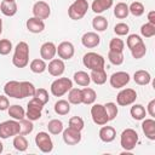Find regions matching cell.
<instances>
[{
  "instance_id": "obj_1",
  "label": "cell",
  "mask_w": 155,
  "mask_h": 155,
  "mask_svg": "<svg viewBox=\"0 0 155 155\" xmlns=\"http://www.w3.org/2000/svg\"><path fill=\"white\" fill-rule=\"evenodd\" d=\"M29 63V46L25 41H19L15 47L12 64L17 68H24Z\"/></svg>"
},
{
  "instance_id": "obj_2",
  "label": "cell",
  "mask_w": 155,
  "mask_h": 155,
  "mask_svg": "<svg viewBox=\"0 0 155 155\" xmlns=\"http://www.w3.org/2000/svg\"><path fill=\"white\" fill-rule=\"evenodd\" d=\"M138 143V133L133 128H126L121 132L120 136V145L122 147L124 150L131 151L136 148Z\"/></svg>"
},
{
  "instance_id": "obj_3",
  "label": "cell",
  "mask_w": 155,
  "mask_h": 155,
  "mask_svg": "<svg viewBox=\"0 0 155 155\" xmlns=\"http://www.w3.org/2000/svg\"><path fill=\"white\" fill-rule=\"evenodd\" d=\"M87 10H88L87 0H75L68 8V16L73 21H79L84 18V16L87 13Z\"/></svg>"
},
{
  "instance_id": "obj_4",
  "label": "cell",
  "mask_w": 155,
  "mask_h": 155,
  "mask_svg": "<svg viewBox=\"0 0 155 155\" xmlns=\"http://www.w3.org/2000/svg\"><path fill=\"white\" fill-rule=\"evenodd\" d=\"M82 63L87 69L96 70V69H103L104 68L105 59L103 56H101L96 52H87L82 57Z\"/></svg>"
},
{
  "instance_id": "obj_5",
  "label": "cell",
  "mask_w": 155,
  "mask_h": 155,
  "mask_svg": "<svg viewBox=\"0 0 155 155\" xmlns=\"http://www.w3.org/2000/svg\"><path fill=\"white\" fill-rule=\"evenodd\" d=\"M73 87V81L69 78H58L51 84V93L54 97H62Z\"/></svg>"
},
{
  "instance_id": "obj_6",
  "label": "cell",
  "mask_w": 155,
  "mask_h": 155,
  "mask_svg": "<svg viewBox=\"0 0 155 155\" xmlns=\"http://www.w3.org/2000/svg\"><path fill=\"white\" fill-rule=\"evenodd\" d=\"M19 121L17 120H7L0 124V138L7 139L10 137H15L19 134Z\"/></svg>"
},
{
  "instance_id": "obj_7",
  "label": "cell",
  "mask_w": 155,
  "mask_h": 155,
  "mask_svg": "<svg viewBox=\"0 0 155 155\" xmlns=\"http://www.w3.org/2000/svg\"><path fill=\"white\" fill-rule=\"evenodd\" d=\"M44 104L35 97H33L28 104H27V111H25V116L27 119L31 120V121H36L41 117V111H42Z\"/></svg>"
},
{
  "instance_id": "obj_8",
  "label": "cell",
  "mask_w": 155,
  "mask_h": 155,
  "mask_svg": "<svg viewBox=\"0 0 155 155\" xmlns=\"http://www.w3.org/2000/svg\"><path fill=\"white\" fill-rule=\"evenodd\" d=\"M136 99H137V92L133 88H124L116 96V103L117 105L121 107L131 105L136 102Z\"/></svg>"
},
{
  "instance_id": "obj_9",
  "label": "cell",
  "mask_w": 155,
  "mask_h": 155,
  "mask_svg": "<svg viewBox=\"0 0 155 155\" xmlns=\"http://www.w3.org/2000/svg\"><path fill=\"white\" fill-rule=\"evenodd\" d=\"M91 117H92L93 122L96 125H99V126L107 125L109 122L105 108L102 104H93L92 105V108H91Z\"/></svg>"
},
{
  "instance_id": "obj_10",
  "label": "cell",
  "mask_w": 155,
  "mask_h": 155,
  "mask_svg": "<svg viewBox=\"0 0 155 155\" xmlns=\"http://www.w3.org/2000/svg\"><path fill=\"white\" fill-rule=\"evenodd\" d=\"M35 144L42 153H51L53 150V142L47 132H39L35 136Z\"/></svg>"
},
{
  "instance_id": "obj_11",
  "label": "cell",
  "mask_w": 155,
  "mask_h": 155,
  "mask_svg": "<svg viewBox=\"0 0 155 155\" xmlns=\"http://www.w3.org/2000/svg\"><path fill=\"white\" fill-rule=\"evenodd\" d=\"M4 92L7 97H12V98H16V99H23L22 87H21L19 81H16V80L7 81L4 86Z\"/></svg>"
},
{
  "instance_id": "obj_12",
  "label": "cell",
  "mask_w": 155,
  "mask_h": 155,
  "mask_svg": "<svg viewBox=\"0 0 155 155\" xmlns=\"http://www.w3.org/2000/svg\"><path fill=\"white\" fill-rule=\"evenodd\" d=\"M110 86L114 88H122L130 82V74L126 71H116L109 78Z\"/></svg>"
},
{
  "instance_id": "obj_13",
  "label": "cell",
  "mask_w": 155,
  "mask_h": 155,
  "mask_svg": "<svg viewBox=\"0 0 155 155\" xmlns=\"http://www.w3.org/2000/svg\"><path fill=\"white\" fill-rule=\"evenodd\" d=\"M33 15L34 17H38L40 19H46L50 17L51 15V8H50V5L46 2V1H36L34 5H33Z\"/></svg>"
},
{
  "instance_id": "obj_14",
  "label": "cell",
  "mask_w": 155,
  "mask_h": 155,
  "mask_svg": "<svg viewBox=\"0 0 155 155\" xmlns=\"http://www.w3.org/2000/svg\"><path fill=\"white\" fill-rule=\"evenodd\" d=\"M74 53H75V48L70 41H63L57 46V54L63 61H68L73 58Z\"/></svg>"
},
{
  "instance_id": "obj_15",
  "label": "cell",
  "mask_w": 155,
  "mask_h": 155,
  "mask_svg": "<svg viewBox=\"0 0 155 155\" xmlns=\"http://www.w3.org/2000/svg\"><path fill=\"white\" fill-rule=\"evenodd\" d=\"M62 133H63V140L68 145H76L78 143L81 142V132L80 131L68 127V128L63 130Z\"/></svg>"
},
{
  "instance_id": "obj_16",
  "label": "cell",
  "mask_w": 155,
  "mask_h": 155,
  "mask_svg": "<svg viewBox=\"0 0 155 155\" xmlns=\"http://www.w3.org/2000/svg\"><path fill=\"white\" fill-rule=\"evenodd\" d=\"M46 69L48 70V73L52 76H61L64 73V70H65V64H64L63 59L53 58V59L50 61V63H48Z\"/></svg>"
},
{
  "instance_id": "obj_17",
  "label": "cell",
  "mask_w": 155,
  "mask_h": 155,
  "mask_svg": "<svg viewBox=\"0 0 155 155\" xmlns=\"http://www.w3.org/2000/svg\"><path fill=\"white\" fill-rule=\"evenodd\" d=\"M57 54V46L51 42V41H47L45 44L41 45L40 47V56L44 61H51L54 58V56Z\"/></svg>"
},
{
  "instance_id": "obj_18",
  "label": "cell",
  "mask_w": 155,
  "mask_h": 155,
  "mask_svg": "<svg viewBox=\"0 0 155 155\" xmlns=\"http://www.w3.org/2000/svg\"><path fill=\"white\" fill-rule=\"evenodd\" d=\"M101 42V38L96 31H87L81 36V44L87 48L97 47Z\"/></svg>"
},
{
  "instance_id": "obj_19",
  "label": "cell",
  "mask_w": 155,
  "mask_h": 155,
  "mask_svg": "<svg viewBox=\"0 0 155 155\" xmlns=\"http://www.w3.org/2000/svg\"><path fill=\"white\" fill-rule=\"evenodd\" d=\"M27 29L30 31V33H34V34H39L41 33L44 29H45V23H44V19H40L38 17H30L27 23Z\"/></svg>"
},
{
  "instance_id": "obj_20",
  "label": "cell",
  "mask_w": 155,
  "mask_h": 155,
  "mask_svg": "<svg viewBox=\"0 0 155 155\" xmlns=\"http://www.w3.org/2000/svg\"><path fill=\"white\" fill-rule=\"evenodd\" d=\"M142 130L148 139L155 140V120H154V117H150V119L144 117L143 122H142Z\"/></svg>"
},
{
  "instance_id": "obj_21",
  "label": "cell",
  "mask_w": 155,
  "mask_h": 155,
  "mask_svg": "<svg viewBox=\"0 0 155 155\" xmlns=\"http://www.w3.org/2000/svg\"><path fill=\"white\" fill-rule=\"evenodd\" d=\"M115 137H116V131L111 126H104L103 125V127L99 130V138L104 143L113 142L115 139Z\"/></svg>"
},
{
  "instance_id": "obj_22",
  "label": "cell",
  "mask_w": 155,
  "mask_h": 155,
  "mask_svg": "<svg viewBox=\"0 0 155 155\" xmlns=\"http://www.w3.org/2000/svg\"><path fill=\"white\" fill-rule=\"evenodd\" d=\"M0 11L2 15L7 16V17H12L17 13V4L16 1H7V0H2L0 2Z\"/></svg>"
},
{
  "instance_id": "obj_23",
  "label": "cell",
  "mask_w": 155,
  "mask_h": 155,
  "mask_svg": "<svg viewBox=\"0 0 155 155\" xmlns=\"http://www.w3.org/2000/svg\"><path fill=\"white\" fill-rule=\"evenodd\" d=\"M133 80H134V82H136L137 85L144 86V85H148V84L151 81V75H150L149 71L140 69V70L134 71V74H133Z\"/></svg>"
},
{
  "instance_id": "obj_24",
  "label": "cell",
  "mask_w": 155,
  "mask_h": 155,
  "mask_svg": "<svg viewBox=\"0 0 155 155\" xmlns=\"http://www.w3.org/2000/svg\"><path fill=\"white\" fill-rule=\"evenodd\" d=\"M114 0H93L92 2V11L94 13H102L107 10H109L113 6Z\"/></svg>"
},
{
  "instance_id": "obj_25",
  "label": "cell",
  "mask_w": 155,
  "mask_h": 155,
  "mask_svg": "<svg viewBox=\"0 0 155 155\" xmlns=\"http://www.w3.org/2000/svg\"><path fill=\"white\" fill-rule=\"evenodd\" d=\"M81 94H82V103L86 105H91L94 103L96 98H97V93L93 88H90L88 86H86L85 88L81 90Z\"/></svg>"
},
{
  "instance_id": "obj_26",
  "label": "cell",
  "mask_w": 155,
  "mask_h": 155,
  "mask_svg": "<svg viewBox=\"0 0 155 155\" xmlns=\"http://www.w3.org/2000/svg\"><path fill=\"white\" fill-rule=\"evenodd\" d=\"M74 79V82L79 86H82V87H86L90 85L91 82V78H90V74H87L86 71H82V70H79L74 74L73 76Z\"/></svg>"
},
{
  "instance_id": "obj_27",
  "label": "cell",
  "mask_w": 155,
  "mask_h": 155,
  "mask_svg": "<svg viewBox=\"0 0 155 155\" xmlns=\"http://www.w3.org/2000/svg\"><path fill=\"white\" fill-rule=\"evenodd\" d=\"M7 113H8V115L13 120H17V121H19V120H22V119L25 117V110L21 105H18V104L10 105L8 109H7Z\"/></svg>"
},
{
  "instance_id": "obj_28",
  "label": "cell",
  "mask_w": 155,
  "mask_h": 155,
  "mask_svg": "<svg viewBox=\"0 0 155 155\" xmlns=\"http://www.w3.org/2000/svg\"><path fill=\"white\" fill-rule=\"evenodd\" d=\"M90 78H91V81H93L96 85H103L107 81V73H105L104 68L103 69L91 70Z\"/></svg>"
},
{
  "instance_id": "obj_29",
  "label": "cell",
  "mask_w": 155,
  "mask_h": 155,
  "mask_svg": "<svg viewBox=\"0 0 155 155\" xmlns=\"http://www.w3.org/2000/svg\"><path fill=\"white\" fill-rule=\"evenodd\" d=\"M130 15L128 5L126 2H117L114 7V16L119 19H124Z\"/></svg>"
},
{
  "instance_id": "obj_30",
  "label": "cell",
  "mask_w": 155,
  "mask_h": 155,
  "mask_svg": "<svg viewBox=\"0 0 155 155\" xmlns=\"http://www.w3.org/2000/svg\"><path fill=\"white\" fill-rule=\"evenodd\" d=\"M29 68H30V70H31L33 73H35V74H41V73H44V71L46 70L47 64H46V62H45L42 58H36V59H33V61L30 62Z\"/></svg>"
},
{
  "instance_id": "obj_31",
  "label": "cell",
  "mask_w": 155,
  "mask_h": 155,
  "mask_svg": "<svg viewBox=\"0 0 155 155\" xmlns=\"http://www.w3.org/2000/svg\"><path fill=\"white\" fill-rule=\"evenodd\" d=\"M68 102L70 104H81L82 103V94H81V90L80 88H74L71 87L69 90V93H68Z\"/></svg>"
},
{
  "instance_id": "obj_32",
  "label": "cell",
  "mask_w": 155,
  "mask_h": 155,
  "mask_svg": "<svg viewBox=\"0 0 155 155\" xmlns=\"http://www.w3.org/2000/svg\"><path fill=\"white\" fill-rule=\"evenodd\" d=\"M130 114L134 120H143L147 115V110L142 104H133L131 107Z\"/></svg>"
},
{
  "instance_id": "obj_33",
  "label": "cell",
  "mask_w": 155,
  "mask_h": 155,
  "mask_svg": "<svg viewBox=\"0 0 155 155\" xmlns=\"http://www.w3.org/2000/svg\"><path fill=\"white\" fill-rule=\"evenodd\" d=\"M47 130L51 134H59L63 132L64 130V126H63V122L58 119H52L51 121H48L47 124Z\"/></svg>"
},
{
  "instance_id": "obj_34",
  "label": "cell",
  "mask_w": 155,
  "mask_h": 155,
  "mask_svg": "<svg viewBox=\"0 0 155 155\" xmlns=\"http://www.w3.org/2000/svg\"><path fill=\"white\" fill-rule=\"evenodd\" d=\"M54 111L58 115H67L70 111V103L65 99H59L54 103Z\"/></svg>"
},
{
  "instance_id": "obj_35",
  "label": "cell",
  "mask_w": 155,
  "mask_h": 155,
  "mask_svg": "<svg viewBox=\"0 0 155 155\" xmlns=\"http://www.w3.org/2000/svg\"><path fill=\"white\" fill-rule=\"evenodd\" d=\"M12 144H13L15 149L18 150V151H25V150L28 149V140H27V138H25L23 134H17V136H15Z\"/></svg>"
},
{
  "instance_id": "obj_36",
  "label": "cell",
  "mask_w": 155,
  "mask_h": 155,
  "mask_svg": "<svg viewBox=\"0 0 155 155\" xmlns=\"http://www.w3.org/2000/svg\"><path fill=\"white\" fill-rule=\"evenodd\" d=\"M92 27L96 31H104L108 28V21L103 16H96L92 21Z\"/></svg>"
},
{
  "instance_id": "obj_37",
  "label": "cell",
  "mask_w": 155,
  "mask_h": 155,
  "mask_svg": "<svg viewBox=\"0 0 155 155\" xmlns=\"http://www.w3.org/2000/svg\"><path fill=\"white\" fill-rule=\"evenodd\" d=\"M19 134H23V136H27V134H30L34 130V125H33V121L29 120V119H22L19 120Z\"/></svg>"
},
{
  "instance_id": "obj_38",
  "label": "cell",
  "mask_w": 155,
  "mask_h": 155,
  "mask_svg": "<svg viewBox=\"0 0 155 155\" xmlns=\"http://www.w3.org/2000/svg\"><path fill=\"white\" fill-rule=\"evenodd\" d=\"M145 53H147V46H145L144 41L140 42V44H138V45H136L133 48H131V54H132V57L134 59L143 58L145 56Z\"/></svg>"
},
{
  "instance_id": "obj_39",
  "label": "cell",
  "mask_w": 155,
  "mask_h": 155,
  "mask_svg": "<svg viewBox=\"0 0 155 155\" xmlns=\"http://www.w3.org/2000/svg\"><path fill=\"white\" fill-rule=\"evenodd\" d=\"M128 11L131 15H133L134 17H139L142 16L144 12H145V8H144V5L139 1H133L130 6H128Z\"/></svg>"
},
{
  "instance_id": "obj_40",
  "label": "cell",
  "mask_w": 155,
  "mask_h": 155,
  "mask_svg": "<svg viewBox=\"0 0 155 155\" xmlns=\"http://www.w3.org/2000/svg\"><path fill=\"white\" fill-rule=\"evenodd\" d=\"M108 59L114 65H121L124 63L125 57H124V53L122 52H115V51H110L109 50V52H108Z\"/></svg>"
},
{
  "instance_id": "obj_41",
  "label": "cell",
  "mask_w": 155,
  "mask_h": 155,
  "mask_svg": "<svg viewBox=\"0 0 155 155\" xmlns=\"http://www.w3.org/2000/svg\"><path fill=\"white\" fill-rule=\"evenodd\" d=\"M21 87H22V96L23 98L25 97H33L35 93V87L31 82L29 81H21Z\"/></svg>"
},
{
  "instance_id": "obj_42",
  "label": "cell",
  "mask_w": 155,
  "mask_h": 155,
  "mask_svg": "<svg viewBox=\"0 0 155 155\" xmlns=\"http://www.w3.org/2000/svg\"><path fill=\"white\" fill-rule=\"evenodd\" d=\"M104 108H105V111H107V115H108L109 121L114 120V119L117 116L119 109H117V107H116L115 103H113V102H108V103L104 104Z\"/></svg>"
},
{
  "instance_id": "obj_43",
  "label": "cell",
  "mask_w": 155,
  "mask_h": 155,
  "mask_svg": "<svg viewBox=\"0 0 155 155\" xmlns=\"http://www.w3.org/2000/svg\"><path fill=\"white\" fill-rule=\"evenodd\" d=\"M125 48V42L120 38H114L109 42V50L115 51V52H124Z\"/></svg>"
},
{
  "instance_id": "obj_44",
  "label": "cell",
  "mask_w": 155,
  "mask_h": 155,
  "mask_svg": "<svg viewBox=\"0 0 155 155\" xmlns=\"http://www.w3.org/2000/svg\"><path fill=\"white\" fill-rule=\"evenodd\" d=\"M84 126H85V122H84L82 117H80V116H73V117L69 119V126L68 127L74 128V130L81 132L82 128H84Z\"/></svg>"
},
{
  "instance_id": "obj_45",
  "label": "cell",
  "mask_w": 155,
  "mask_h": 155,
  "mask_svg": "<svg viewBox=\"0 0 155 155\" xmlns=\"http://www.w3.org/2000/svg\"><path fill=\"white\" fill-rule=\"evenodd\" d=\"M140 34L144 38H153L155 35V25L151 23H145L140 27Z\"/></svg>"
},
{
  "instance_id": "obj_46",
  "label": "cell",
  "mask_w": 155,
  "mask_h": 155,
  "mask_svg": "<svg viewBox=\"0 0 155 155\" xmlns=\"http://www.w3.org/2000/svg\"><path fill=\"white\" fill-rule=\"evenodd\" d=\"M33 97H35V98H38L44 105L50 101V97H48V92L45 90V88H36L35 90V93H34V96Z\"/></svg>"
},
{
  "instance_id": "obj_47",
  "label": "cell",
  "mask_w": 155,
  "mask_h": 155,
  "mask_svg": "<svg viewBox=\"0 0 155 155\" xmlns=\"http://www.w3.org/2000/svg\"><path fill=\"white\" fill-rule=\"evenodd\" d=\"M140 42H143V39L139 35H137V34H130L127 36V39H126V45H127V47L130 50L133 48L136 45H138Z\"/></svg>"
},
{
  "instance_id": "obj_48",
  "label": "cell",
  "mask_w": 155,
  "mask_h": 155,
  "mask_svg": "<svg viewBox=\"0 0 155 155\" xmlns=\"http://www.w3.org/2000/svg\"><path fill=\"white\" fill-rule=\"evenodd\" d=\"M12 51V42L8 39H1L0 40V54L6 56Z\"/></svg>"
},
{
  "instance_id": "obj_49",
  "label": "cell",
  "mask_w": 155,
  "mask_h": 155,
  "mask_svg": "<svg viewBox=\"0 0 155 155\" xmlns=\"http://www.w3.org/2000/svg\"><path fill=\"white\" fill-rule=\"evenodd\" d=\"M114 31H115L116 35H119V36H124V35H127V34H128V31H130V27H128L126 23L120 22V23L115 24V27H114Z\"/></svg>"
},
{
  "instance_id": "obj_50",
  "label": "cell",
  "mask_w": 155,
  "mask_h": 155,
  "mask_svg": "<svg viewBox=\"0 0 155 155\" xmlns=\"http://www.w3.org/2000/svg\"><path fill=\"white\" fill-rule=\"evenodd\" d=\"M10 107V102H8V98L6 96H2L0 94V111H4V110H7Z\"/></svg>"
},
{
  "instance_id": "obj_51",
  "label": "cell",
  "mask_w": 155,
  "mask_h": 155,
  "mask_svg": "<svg viewBox=\"0 0 155 155\" xmlns=\"http://www.w3.org/2000/svg\"><path fill=\"white\" fill-rule=\"evenodd\" d=\"M147 113L151 117H155V99H151L148 103V105H147Z\"/></svg>"
},
{
  "instance_id": "obj_52",
  "label": "cell",
  "mask_w": 155,
  "mask_h": 155,
  "mask_svg": "<svg viewBox=\"0 0 155 155\" xmlns=\"http://www.w3.org/2000/svg\"><path fill=\"white\" fill-rule=\"evenodd\" d=\"M148 23H151L155 25V11H149L148 12Z\"/></svg>"
},
{
  "instance_id": "obj_53",
  "label": "cell",
  "mask_w": 155,
  "mask_h": 155,
  "mask_svg": "<svg viewBox=\"0 0 155 155\" xmlns=\"http://www.w3.org/2000/svg\"><path fill=\"white\" fill-rule=\"evenodd\" d=\"M1 33H2V21L0 18V35H1Z\"/></svg>"
},
{
  "instance_id": "obj_54",
  "label": "cell",
  "mask_w": 155,
  "mask_h": 155,
  "mask_svg": "<svg viewBox=\"0 0 155 155\" xmlns=\"http://www.w3.org/2000/svg\"><path fill=\"white\" fill-rule=\"evenodd\" d=\"M2 150H4V145H2V143L0 142V154L2 153Z\"/></svg>"
},
{
  "instance_id": "obj_55",
  "label": "cell",
  "mask_w": 155,
  "mask_h": 155,
  "mask_svg": "<svg viewBox=\"0 0 155 155\" xmlns=\"http://www.w3.org/2000/svg\"><path fill=\"white\" fill-rule=\"evenodd\" d=\"M7 1H16V0H7Z\"/></svg>"
}]
</instances>
